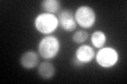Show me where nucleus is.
<instances>
[{
	"mask_svg": "<svg viewBox=\"0 0 127 84\" xmlns=\"http://www.w3.org/2000/svg\"><path fill=\"white\" fill-rule=\"evenodd\" d=\"M38 54L34 50H27L25 51L20 59H19V63L20 65L26 69H33L34 67L38 65Z\"/></svg>",
	"mask_w": 127,
	"mask_h": 84,
	"instance_id": "obj_7",
	"label": "nucleus"
},
{
	"mask_svg": "<svg viewBox=\"0 0 127 84\" xmlns=\"http://www.w3.org/2000/svg\"><path fill=\"white\" fill-rule=\"evenodd\" d=\"M94 56H95V53H94V50L92 47L87 45V44H82L79 47H77V50L75 51L73 57L85 65L87 63L92 61Z\"/></svg>",
	"mask_w": 127,
	"mask_h": 84,
	"instance_id": "obj_6",
	"label": "nucleus"
},
{
	"mask_svg": "<svg viewBox=\"0 0 127 84\" xmlns=\"http://www.w3.org/2000/svg\"><path fill=\"white\" fill-rule=\"evenodd\" d=\"M106 40H107V36L103 31H95L91 35V42H92L93 46L97 47V49H102L105 45Z\"/></svg>",
	"mask_w": 127,
	"mask_h": 84,
	"instance_id": "obj_10",
	"label": "nucleus"
},
{
	"mask_svg": "<svg viewBox=\"0 0 127 84\" xmlns=\"http://www.w3.org/2000/svg\"><path fill=\"white\" fill-rule=\"evenodd\" d=\"M95 60L103 68H111L118 63L119 54L112 47H103L97 51Z\"/></svg>",
	"mask_w": 127,
	"mask_h": 84,
	"instance_id": "obj_4",
	"label": "nucleus"
},
{
	"mask_svg": "<svg viewBox=\"0 0 127 84\" xmlns=\"http://www.w3.org/2000/svg\"><path fill=\"white\" fill-rule=\"evenodd\" d=\"M74 19L78 25L84 29H90L92 27L96 20V15L92 7L88 5L78 6L74 13Z\"/></svg>",
	"mask_w": 127,
	"mask_h": 84,
	"instance_id": "obj_3",
	"label": "nucleus"
},
{
	"mask_svg": "<svg viewBox=\"0 0 127 84\" xmlns=\"http://www.w3.org/2000/svg\"><path fill=\"white\" fill-rule=\"evenodd\" d=\"M37 73L40 78L45 79V80H50V79H52L55 75V67L51 62L43 61L39 64Z\"/></svg>",
	"mask_w": 127,
	"mask_h": 84,
	"instance_id": "obj_8",
	"label": "nucleus"
},
{
	"mask_svg": "<svg viewBox=\"0 0 127 84\" xmlns=\"http://www.w3.org/2000/svg\"><path fill=\"white\" fill-rule=\"evenodd\" d=\"M88 33L86 31H77L75 32L72 36V40L76 43V44H82L84 43L87 39H88Z\"/></svg>",
	"mask_w": 127,
	"mask_h": 84,
	"instance_id": "obj_11",
	"label": "nucleus"
},
{
	"mask_svg": "<svg viewBox=\"0 0 127 84\" xmlns=\"http://www.w3.org/2000/svg\"><path fill=\"white\" fill-rule=\"evenodd\" d=\"M41 9L45 11V13L49 14H55L61 12L62 5L58 0H43L40 3Z\"/></svg>",
	"mask_w": 127,
	"mask_h": 84,
	"instance_id": "obj_9",
	"label": "nucleus"
},
{
	"mask_svg": "<svg viewBox=\"0 0 127 84\" xmlns=\"http://www.w3.org/2000/svg\"><path fill=\"white\" fill-rule=\"evenodd\" d=\"M57 19L59 26L67 32H72L77 26V23L74 19V14L70 10L61 11L57 16Z\"/></svg>",
	"mask_w": 127,
	"mask_h": 84,
	"instance_id": "obj_5",
	"label": "nucleus"
},
{
	"mask_svg": "<svg viewBox=\"0 0 127 84\" xmlns=\"http://www.w3.org/2000/svg\"><path fill=\"white\" fill-rule=\"evenodd\" d=\"M34 25L39 33L41 34H51L57 29L58 24V19L55 17L54 14L49 13H41L36 16L34 20Z\"/></svg>",
	"mask_w": 127,
	"mask_h": 84,
	"instance_id": "obj_2",
	"label": "nucleus"
},
{
	"mask_svg": "<svg viewBox=\"0 0 127 84\" xmlns=\"http://www.w3.org/2000/svg\"><path fill=\"white\" fill-rule=\"evenodd\" d=\"M61 50V42L57 37L46 35L38 43V54L43 59L50 60L56 57Z\"/></svg>",
	"mask_w": 127,
	"mask_h": 84,
	"instance_id": "obj_1",
	"label": "nucleus"
}]
</instances>
